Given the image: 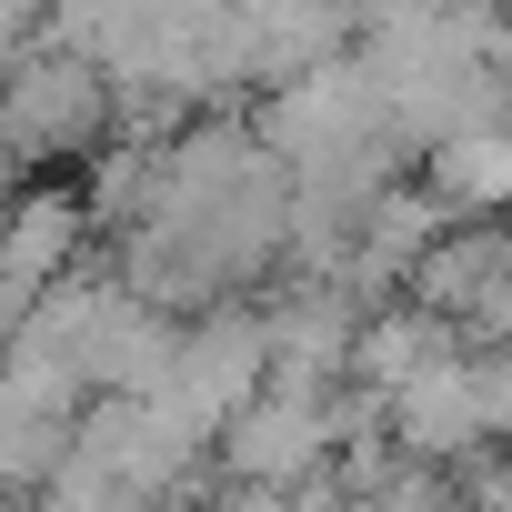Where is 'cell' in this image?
<instances>
[{"mask_svg": "<svg viewBox=\"0 0 512 512\" xmlns=\"http://www.w3.org/2000/svg\"><path fill=\"white\" fill-rule=\"evenodd\" d=\"M91 121H101V81H91V61H31V71L11 81V131H21L31 151L81 141Z\"/></svg>", "mask_w": 512, "mask_h": 512, "instance_id": "6da1fadb", "label": "cell"}]
</instances>
